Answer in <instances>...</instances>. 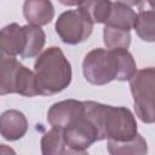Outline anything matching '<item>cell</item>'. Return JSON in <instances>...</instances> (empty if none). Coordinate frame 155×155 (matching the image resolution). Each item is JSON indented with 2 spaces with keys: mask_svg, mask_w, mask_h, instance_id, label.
I'll return each mask as SVG.
<instances>
[{
  "mask_svg": "<svg viewBox=\"0 0 155 155\" xmlns=\"http://www.w3.org/2000/svg\"><path fill=\"white\" fill-rule=\"evenodd\" d=\"M137 64L127 48H93L82 62V74L87 82L103 86L113 80L130 81Z\"/></svg>",
  "mask_w": 155,
  "mask_h": 155,
  "instance_id": "6da1fadb",
  "label": "cell"
},
{
  "mask_svg": "<svg viewBox=\"0 0 155 155\" xmlns=\"http://www.w3.org/2000/svg\"><path fill=\"white\" fill-rule=\"evenodd\" d=\"M85 111L99 131L101 139L127 142L137 133V122L132 111L125 107L105 105L98 102H84Z\"/></svg>",
  "mask_w": 155,
  "mask_h": 155,
  "instance_id": "7a4b0ae2",
  "label": "cell"
},
{
  "mask_svg": "<svg viewBox=\"0 0 155 155\" xmlns=\"http://www.w3.org/2000/svg\"><path fill=\"white\" fill-rule=\"evenodd\" d=\"M34 74L39 93L42 96L59 93L71 82V65L63 51L56 46L46 48L38 56Z\"/></svg>",
  "mask_w": 155,
  "mask_h": 155,
  "instance_id": "3957f363",
  "label": "cell"
},
{
  "mask_svg": "<svg viewBox=\"0 0 155 155\" xmlns=\"http://www.w3.org/2000/svg\"><path fill=\"white\" fill-rule=\"evenodd\" d=\"M18 93L25 97L40 94L35 74L21 64L15 56L1 53L0 59V94Z\"/></svg>",
  "mask_w": 155,
  "mask_h": 155,
  "instance_id": "277c9868",
  "label": "cell"
},
{
  "mask_svg": "<svg viewBox=\"0 0 155 155\" xmlns=\"http://www.w3.org/2000/svg\"><path fill=\"white\" fill-rule=\"evenodd\" d=\"M137 116L145 124L155 122V68L137 70L130 80Z\"/></svg>",
  "mask_w": 155,
  "mask_h": 155,
  "instance_id": "5b68a950",
  "label": "cell"
},
{
  "mask_svg": "<svg viewBox=\"0 0 155 155\" xmlns=\"http://www.w3.org/2000/svg\"><path fill=\"white\" fill-rule=\"evenodd\" d=\"M54 29L63 42L76 45L90 38L93 30V23L80 8L68 10L59 15Z\"/></svg>",
  "mask_w": 155,
  "mask_h": 155,
  "instance_id": "8992f818",
  "label": "cell"
},
{
  "mask_svg": "<svg viewBox=\"0 0 155 155\" xmlns=\"http://www.w3.org/2000/svg\"><path fill=\"white\" fill-rule=\"evenodd\" d=\"M63 136L70 154H84L94 142L102 140L98 128L86 114L85 108L82 114L63 131Z\"/></svg>",
  "mask_w": 155,
  "mask_h": 155,
  "instance_id": "52a82bcc",
  "label": "cell"
},
{
  "mask_svg": "<svg viewBox=\"0 0 155 155\" xmlns=\"http://www.w3.org/2000/svg\"><path fill=\"white\" fill-rule=\"evenodd\" d=\"M84 102L76 99H65L54 103L47 111V121L51 127L64 131L84 111Z\"/></svg>",
  "mask_w": 155,
  "mask_h": 155,
  "instance_id": "ba28073f",
  "label": "cell"
},
{
  "mask_svg": "<svg viewBox=\"0 0 155 155\" xmlns=\"http://www.w3.org/2000/svg\"><path fill=\"white\" fill-rule=\"evenodd\" d=\"M27 47V30L25 25L11 23L1 29L0 33V50L1 53L8 56H23Z\"/></svg>",
  "mask_w": 155,
  "mask_h": 155,
  "instance_id": "9c48e42d",
  "label": "cell"
},
{
  "mask_svg": "<svg viewBox=\"0 0 155 155\" xmlns=\"http://www.w3.org/2000/svg\"><path fill=\"white\" fill-rule=\"evenodd\" d=\"M28 131V121L23 113L16 109L6 110L0 116V133L6 140H17Z\"/></svg>",
  "mask_w": 155,
  "mask_h": 155,
  "instance_id": "30bf717a",
  "label": "cell"
},
{
  "mask_svg": "<svg viewBox=\"0 0 155 155\" xmlns=\"http://www.w3.org/2000/svg\"><path fill=\"white\" fill-rule=\"evenodd\" d=\"M23 16L29 24L46 25L54 17V7L51 0H25L23 4Z\"/></svg>",
  "mask_w": 155,
  "mask_h": 155,
  "instance_id": "8fae6325",
  "label": "cell"
},
{
  "mask_svg": "<svg viewBox=\"0 0 155 155\" xmlns=\"http://www.w3.org/2000/svg\"><path fill=\"white\" fill-rule=\"evenodd\" d=\"M136 22H137V13L131 8V6L116 1L113 2L110 15L104 24L131 31L132 29H134Z\"/></svg>",
  "mask_w": 155,
  "mask_h": 155,
  "instance_id": "7c38bea8",
  "label": "cell"
},
{
  "mask_svg": "<svg viewBox=\"0 0 155 155\" xmlns=\"http://www.w3.org/2000/svg\"><path fill=\"white\" fill-rule=\"evenodd\" d=\"M113 2L110 0H82L78 8H80L88 19L94 23H105L110 11Z\"/></svg>",
  "mask_w": 155,
  "mask_h": 155,
  "instance_id": "4fadbf2b",
  "label": "cell"
},
{
  "mask_svg": "<svg viewBox=\"0 0 155 155\" xmlns=\"http://www.w3.org/2000/svg\"><path fill=\"white\" fill-rule=\"evenodd\" d=\"M134 30L143 41L155 42V10L138 8Z\"/></svg>",
  "mask_w": 155,
  "mask_h": 155,
  "instance_id": "5bb4252c",
  "label": "cell"
},
{
  "mask_svg": "<svg viewBox=\"0 0 155 155\" xmlns=\"http://www.w3.org/2000/svg\"><path fill=\"white\" fill-rule=\"evenodd\" d=\"M41 151L45 155L70 154L67 143L64 140L63 131L52 127L41 138Z\"/></svg>",
  "mask_w": 155,
  "mask_h": 155,
  "instance_id": "9a60e30c",
  "label": "cell"
},
{
  "mask_svg": "<svg viewBox=\"0 0 155 155\" xmlns=\"http://www.w3.org/2000/svg\"><path fill=\"white\" fill-rule=\"evenodd\" d=\"M108 151L110 154H145L148 151L147 142L140 136L137 134L133 139L127 142H115L108 140Z\"/></svg>",
  "mask_w": 155,
  "mask_h": 155,
  "instance_id": "2e32d148",
  "label": "cell"
},
{
  "mask_svg": "<svg viewBox=\"0 0 155 155\" xmlns=\"http://www.w3.org/2000/svg\"><path fill=\"white\" fill-rule=\"evenodd\" d=\"M27 47L23 53V58H31L39 56L45 45V33L39 25L27 24Z\"/></svg>",
  "mask_w": 155,
  "mask_h": 155,
  "instance_id": "e0dca14e",
  "label": "cell"
},
{
  "mask_svg": "<svg viewBox=\"0 0 155 155\" xmlns=\"http://www.w3.org/2000/svg\"><path fill=\"white\" fill-rule=\"evenodd\" d=\"M103 41L107 48H128L131 44V31L104 24Z\"/></svg>",
  "mask_w": 155,
  "mask_h": 155,
  "instance_id": "ac0fdd59",
  "label": "cell"
},
{
  "mask_svg": "<svg viewBox=\"0 0 155 155\" xmlns=\"http://www.w3.org/2000/svg\"><path fill=\"white\" fill-rule=\"evenodd\" d=\"M58 1L65 6H79L82 2V0H58Z\"/></svg>",
  "mask_w": 155,
  "mask_h": 155,
  "instance_id": "d6986e66",
  "label": "cell"
},
{
  "mask_svg": "<svg viewBox=\"0 0 155 155\" xmlns=\"http://www.w3.org/2000/svg\"><path fill=\"white\" fill-rule=\"evenodd\" d=\"M119 2H122V4H126L128 6H134V5H138L140 0H116Z\"/></svg>",
  "mask_w": 155,
  "mask_h": 155,
  "instance_id": "ffe728a7",
  "label": "cell"
}]
</instances>
